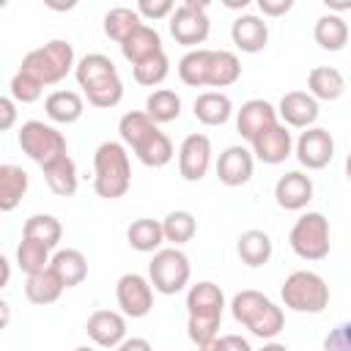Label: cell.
I'll use <instances>...</instances> for the list:
<instances>
[{"instance_id":"3","label":"cell","mask_w":351,"mask_h":351,"mask_svg":"<svg viewBox=\"0 0 351 351\" xmlns=\"http://www.w3.org/2000/svg\"><path fill=\"white\" fill-rule=\"evenodd\" d=\"M19 69L36 77L41 85H58L69 71H74V47L63 38H52L44 47L30 49Z\"/></svg>"},{"instance_id":"38","label":"cell","mask_w":351,"mask_h":351,"mask_svg":"<svg viewBox=\"0 0 351 351\" xmlns=\"http://www.w3.org/2000/svg\"><path fill=\"white\" fill-rule=\"evenodd\" d=\"M143 25V19L137 16V11L134 8H126V5H118V8H110L107 14H104V33H107V38H112V41H123V38H129L137 27Z\"/></svg>"},{"instance_id":"18","label":"cell","mask_w":351,"mask_h":351,"mask_svg":"<svg viewBox=\"0 0 351 351\" xmlns=\"http://www.w3.org/2000/svg\"><path fill=\"white\" fill-rule=\"evenodd\" d=\"M230 38H233V44L241 49V52H261V49H266V44H269V27H266V22L261 19V16H255V14H241L233 25H230Z\"/></svg>"},{"instance_id":"41","label":"cell","mask_w":351,"mask_h":351,"mask_svg":"<svg viewBox=\"0 0 351 351\" xmlns=\"http://www.w3.org/2000/svg\"><path fill=\"white\" fill-rule=\"evenodd\" d=\"M85 99H88V104H93V107H99V110L115 107V104L123 99V82H121V77L115 74V77H110V80H101V82L85 88Z\"/></svg>"},{"instance_id":"45","label":"cell","mask_w":351,"mask_h":351,"mask_svg":"<svg viewBox=\"0 0 351 351\" xmlns=\"http://www.w3.org/2000/svg\"><path fill=\"white\" fill-rule=\"evenodd\" d=\"M173 8H176V3L173 0H140L137 3V16L143 19H165V16H170L173 14Z\"/></svg>"},{"instance_id":"16","label":"cell","mask_w":351,"mask_h":351,"mask_svg":"<svg viewBox=\"0 0 351 351\" xmlns=\"http://www.w3.org/2000/svg\"><path fill=\"white\" fill-rule=\"evenodd\" d=\"M255 159L244 145H228L217 159V178L225 186H244L252 178Z\"/></svg>"},{"instance_id":"27","label":"cell","mask_w":351,"mask_h":351,"mask_svg":"<svg viewBox=\"0 0 351 351\" xmlns=\"http://www.w3.org/2000/svg\"><path fill=\"white\" fill-rule=\"evenodd\" d=\"M313 38L321 49L340 52L348 44V25L337 14H324V16H318V22L313 27Z\"/></svg>"},{"instance_id":"8","label":"cell","mask_w":351,"mask_h":351,"mask_svg":"<svg viewBox=\"0 0 351 351\" xmlns=\"http://www.w3.org/2000/svg\"><path fill=\"white\" fill-rule=\"evenodd\" d=\"M208 3L203 0H184L181 5L173 8V14L167 16L170 22V36L181 44V47H192L197 49V44H203L208 38V30H211V22H208V14H206Z\"/></svg>"},{"instance_id":"21","label":"cell","mask_w":351,"mask_h":351,"mask_svg":"<svg viewBox=\"0 0 351 351\" xmlns=\"http://www.w3.org/2000/svg\"><path fill=\"white\" fill-rule=\"evenodd\" d=\"M307 88L315 101H335L346 93V77L335 66H315L307 74Z\"/></svg>"},{"instance_id":"25","label":"cell","mask_w":351,"mask_h":351,"mask_svg":"<svg viewBox=\"0 0 351 351\" xmlns=\"http://www.w3.org/2000/svg\"><path fill=\"white\" fill-rule=\"evenodd\" d=\"M236 252L241 258V263H247L250 269H258L263 263H269L271 252H274V244H271V236L263 233V230H244L239 236V244H236Z\"/></svg>"},{"instance_id":"6","label":"cell","mask_w":351,"mask_h":351,"mask_svg":"<svg viewBox=\"0 0 351 351\" xmlns=\"http://www.w3.org/2000/svg\"><path fill=\"white\" fill-rule=\"evenodd\" d=\"M189 274H192L189 258L178 247L156 250L151 263H148V282H151L154 291H159L165 296H173L178 291H184L186 282H189Z\"/></svg>"},{"instance_id":"47","label":"cell","mask_w":351,"mask_h":351,"mask_svg":"<svg viewBox=\"0 0 351 351\" xmlns=\"http://www.w3.org/2000/svg\"><path fill=\"white\" fill-rule=\"evenodd\" d=\"M263 16H285L293 8V0H258Z\"/></svg>"},{"instance_id":"26","label":"cell","mask_w":351,"mask_h":351,"mask_svg":"<svg viewBox=\"0 0 351 351\" xmlns=\"http://www.w3.org/2000/svg\"><path fill=\"white\" fill-rule=\"evenodd\" d=\"M27 173L19 165H0V211H14L27 192Z\"/></svg>"},{"instance_id":"56","label":"cell","mask_w":351,"mask_h":351,"mask_svg":"<svg viewBox=\"0 0 351 351\" xmlns=\"http://www.w3.org/2000/svg\"><path fill=\"white\" fill-rule=\"evenodd\" d=\"M329 8H337V11H346V8H351V3H326Z\"/></svg>"},{"instance_id":"44","label":"cell","mask_w":351,"mask_h":351,"mask_svg":"<svg viewBox=\"0 0 351 351\" xmlns=\"http://www.w3.org/2000/svg\"><path fill=\"white\" fill-rule=\"evenodd\" d=\"M41 93H44V85H41L36 77H30L27 71L19 69V71L11 77V96H14L16 101H22V104H33V101L41 99Z\"/></svg>"},{"instance_id":"30","label":"cell","mask_w":351,"mask_h":351,"mask_svg":"<svg viewBox=\"0 0 351 351\" xmlns=\"http://www.w3.org/2000/svg\"><path fill=\"white\" fill-rule=\"evenodd\" d=\"M126 241L132 250L137 252H156L165 241L162 236V222L151 219V217H140L126 228Z\"/></svg>"},{"instance_id":"5","label":"cell","mask_w":351,"mask_h":351,"mask_svg":"<svg viewBox=\"0 0 351 351\" xmlns=\"http://www.w3.org/2000/svg\"><path fill=\"white\" fill-rule=\"evenodd\" d=\"M288 244L291 250L302 258V261H324L329 255V219L321 211H307L302 214L291 233H288Z\"/></svg>"},{"instance_id":"4","label":"cell","mask_w":351,"mask_h":351,"mask_svg":"<svg viewBox=\"0 0 351 351\" xmlns=\"http://www.w3.org/2000/svg\"><path fill=\"white\" fill-rule=\"evenodd\" d=\"M280 296H282V304L288 310L315 315V313H324L329 304V285L321 274L299 269V271H291L285 277Z\"/></svg>"},{"instance_id":"20","label":"cell","mask_w":351,"mask_h":351,"mask_svg":"<svg viewBox=\"0 0 351 351\" xmlns=\"http://www.w3.org/2000/svg\"><path fill=\"white\" fill-rule=\"evenodd\" d=\"M49 269L58 274V280L63 282V288H74V285H82L85 277H88V261L80 250H58L52 258H49Z\"/></svg>"},{"instance_id":"34","label":"cell","mask_w":351,"mask_h":351,"mask_svg":"<svg viewBox=\"0 0 351 351\" xmlns=\"http://www.w3.org/2000/svg\"><path fill=\"white\" fill-rule=\"evenodd\" d=\"M60 236H63V225H60V219L52 217V214H33V217H27V222H25V228H22V239L38 241V244H44L47 250L58 247Z\"/></svg>"},{"instance_id":"31","label":"cell","mask_w":351,"mask_h":351,"mask_svg":"<svg viewBox=\"0 0 351 351\" xmlns=\"http://www.w3.org/2000/svg\"><path fill=\"white\" fill-rule=\"evenodd\" d=\"M222 307H225V293L211 280H203V282H197L186 291V313L189 315H195V313H222Z\"/></svg>"},{"instance_id":"12","label":"cell","mask_w":351,"mask_h":351,"mask_svg":"<svg viewBox=\"0 0 351 351\" xmlns=\"http://www.w3.org/2000/svg\"><path fill=\"white\" fill-rule=\"evenodd\" d=\"M211 167V140L200 132L186 134L178 148V173L184 181H200Z\"/></svg>"},{"instance_id":"15","label":"cell","mask_w":351,"mask_h":351,"mask_svg":"<svg viewBox=\"0 0 351 351\" xmlns=\"http://www.w3.org/2000/svg\"><path fill=\"white\" fill-rule=\"evenodd\" d=\"M88 337L101 348H115L126 340V318L115 310H96L85 321Z\"/></svg>"},{"instance_id":"1","label":"cell","mask_w":351,"mask_h":351,"mask_svg":"<svg viewBox=\"0 0 351 351\" xmlns=\"http://www.w3.org/2000/svg\"><path fill=\"white\" fill-rule=\"evenodd\" d=\"M93 189L104 200H118L132 186V165L129 154L121 143L107 140L93 154Z\"/></svg>"},{"instance_id":"19","label":"cell","mask_w":351,"mask_h":351,"mask_svg":"<svg viewBox=\"0 0 351 351\" xmlns=\"http://www.w3.org/2000/svg\"><path fill=\"white\" fill-rule=\"evenodd\" d=\"M121 52H123V58H126L132 66H137V63H143V60H148V58L165 52V49H162V36H159L151 25L143 22L129 38L121 41Z\"/></svg>"},{"instance_id":"33","label":"cell","mask_w":351,"mask_h":351,"mask_svg":"<svg viewBox=\"0 0 351 351\" xmlns=\"http://www.w3.org/2000/svg\"><path fill=\"white\" fill-rule=\"evenodd\" d=\"M208 63H211V49H206V47L189 49V52L178 60V77H181V82L189 85V88H206Z\"/></svg>"},{"instance_id":"22","label":"cell","mask_w":351,"mask_h":351,"mask_svg":"<svg viewBox=\"0 0 351 351\" xmlns=\"http://www.w3.org/2000/svg\"><path fill=\"white\" fill-rule=\"evenodd\" d=\"M230 115H233V101L219 90H206L195 99V118L206 126H222L230 121Z\"/></svg>"},{"instance_id":"36","label":"cell","mask_w":351,"mask_h":351,"mask_svg":"<svg viewBox=\"0 0 351 351\" xmlns=\"http://www.w3.org/2000/svg\"><path fill=\"white\" fill-rule=\"evenodd\" d=\"M173 143H170V137L165 134V132H151L137 148H134V156L145 165V167H165L170 159H173Z\"/></svg>"},{"instance_id":"57","label":"cell","mask_w":351,"mask_h":351,"mask_svg":"<svg viewBox=\"0 0 351 351\" xmlns=\"http://www.w3.org/2000/svg\"><path fill=\"white\" fill-rule=\"evenodd\" d=\"M74 351H96V348H90V346H77Z\"/></svg>"},{"instance_id":"42","label":"cell","mask_w":351,"mask_h":351,"mask_svg":"<svg viewBox=\"0 0 351 351\" xmlns=\"http://www.w3.org/2000/svg\"><path fill=\"white\" fill-rule=\"evenodd\" d=\"M16 263L25 274H38L49 266V250L38 241H30V239H22L19 247H16Z\"/></svg>"},{"instance_id":"28","label":"cell","mask_w":351,"mask_h":351,"mask_svg":"<svg viewBox=\"0 0 351 351\" xmlns=\"http://www.w3.org/2000/svg\"><path fill=\"white\" fill-rule=\"evenodd\" d=\"M115 74H118L115 63L107 55H101V52H90V55H85V58H80L74 63V77H77L82 90L96 85V82H101V80H110Z\"/></svg>"},{"instance_id":"53","label":"cell","mask_w":351,"mask_h":351,"mask_svg":"<svg viewBox=\"0 0 351 351\" xmlns=\"http://www.w3.org/2000/svg\"><path fill=\"white\" fill-rule=\"evenodd\" d=\"M197 351H222V340H219V337H214L211 343H206V346H200Z\"/></svg>"},{"instance_id":"9","label":"cell","mask_w":351,"mask_h":351,"mask_svg":"<svg viewBox=\"0 0 351 351\" xmlns=\"http://www.w3.org/2000/svg\"><path fill=\"white\" fill-rule=\"evenodd\" d=\"M115 299H118V307L123 310V315L145 318L154 307V288H151L148 277H143L137 271H126V274H121V280L115 285Z\"/></svg>"},{"instance_id":"10","label":"cell","mask_w":351,"mask_h":351,"mask_svg":"<svg viewBox=\"0 0 351 351\" xmlns=\"http://www.w3.org/2000/svg\"><path fill=\"white\" fill-rule=\"evenodd\" d=\"M296 159L307 170H324L335 159V137L329 134V129L321 126L304 129L296 140Z\"/></svg>"},{"instance_id":"17","label":"cell","mask_w":351,"mask_h":351,"mask_svg":"<svg viewBox=\"0 0 351 351\" xmlns=\"http://www.w3.org/2000/svg\"><path fill=\"white\" fill-rule=\"evenodd\" d=\"M277 123V110L271 101L266 99H250L241 104V110L236 112V132L244 140H252L258 132H263L266 126Z\"/></svg>"},{"instance_id":"11","label":"cell","mask_w":351,"mask_h":351,"mask_svg":"<svg viewBox=\"0 0 351 351\" xmlns=\"http://www.w3.org/2000/svg\"><path fill=\"white\" fill-rule=\"evenodd\" d=\"M250 145H252V159H261L263 165H280V162H285L288 156H291V151H293V137H291V132H288V126H282L280 121L277 123H271V126H266L263 132H258L252 140H250Z\"/></svg>"},{"instance_id":"32","label":"cell","mask_w":351,"mask_h":351,"mask_svg":"<svg viewBox=\"0 0 351 351\" xmlns=\"http://www.w3.org/2000/svg\"><path fill=\"white\" fill-rule=\"evenodd\" d=\"M241 77V63L233 52L228 49H211V63H208V88H228Z\"/></svg>"},{"instance_id":"35","label":"cell","mask_w":351,"mask_h":351,"mask_svg":"<svg viewBox=\"0 0 351 351\" xmlns=\"http://www.w3.org/2000/svg\"><path fill=\"white\" fill-rule=\"evenodd\" d=\"M156 126L159 123H170L181 115V96L170 88H159L145 99V110H143Z\"/></svg>"},{"instance_id":"7","label":"cell","mask_w":351,"mask_h":351,"mask_svg":"<svg viewBox=\"0 0 351 351\" xmlns=\"http://www.w3.org/2000/svg\"><path fill=\"white\" fill-rule=\"evenodd\" d=\"M16 140H19V148L41 167L66 154V137L44 121H25Z\"/></svg>"},{"instance_id":"43","label":"cell","mask_w":351,"mask_h":351,"mask_svg":"<svg viewBox=\"0 0 351 351\" xmlns=\"http://www.w3.org/2000/svg\"><path fill=\"white\" fill-rule=\"evenodd\" d=\"M132 74H134V80H137L140 85L154 88V85L165 82V77L170 74V60H167L165 52H159V55H154V58H148V60L132 66Z\"/></svg>"},{"instance_id":"37","label":"cell","mask_w":351,"mask_h":351,"mask_svg":"<svg viewBox=\"0 0 351 351\" xmlns=\"http://www.w3.org/2000/svg\"><path fill=\"white\" fill-rule=\"evenodd\" d=\"M159 126L145 115V112H140V110H132V112H126V115H121V121H118V134H121V145L126 148H137L151 132H156Z\"/></svg>"},{"instance_id":"39","label":"cell","mask_w":351,"mask_h":351,"mask_svg":"<svg viewBox=\"0 0 351 351\" xmlns=\"http://www.w3.org/2000/svg\"><path fill=\"white\" fill-rule=\"evenodd\" d=\"M195 233H197V222L189 211H170L162 219V236H165V241H170L176 247L192 241Z\"/></svg>"},{"instance_id":"46","label":"cell","mask_w":351,"mask_h":351,"mask_svg":"<svg viewBox=\"0 0 351 351\" xmlns=\"http://www.w3.org/2000/svg\"><path fill=\"white\" fill-rule=\"evenodd\" d=\"M348 324L337 326L326 340H324V351H351V343H348Z\"/></svg>"},{"instance_id":"24","label":"cell","mask_w":351,"mask_h":351,"mask_svg":"<svg viewBox=\"0 0 351 351\" xmlns=\"http://www.w3.org/2000/svg\"><path fill=\"white\" fill-rule=\"evenodd\" d=\"M41 170H44L47 186H49L58 197H71V195L77 192V165H74V159H71L69 154L58 156L55 162L44 165Z\"/></svg>"},{"instance_id":"13","label":"cell","mask_w":351,"mask_h":351,"mask_svg":"<svg viewBox=\"0 0 351 351\" xmlns=\"http://www.w3.org/2000/svg\"><path fill=\"white\" fill-rule=\"evenodd\" d=\"M274 110H277V121L282 118V126H293V129H310L318 118V101L304 90H288Z\"/></svg>"},{"instance_id":"55","label":"cell","mask_w":351,"mask_h":351,"mask_svg":"<svg viewBox=\"0 0 351 351\" xmlns=\"http://www.w3.org/2000/svg\"><path fill=\"white\" fill-rule=\"evenodd\" d=\"M225 5H228V8H247L250 0H225Z\"/></svg>"},{"instance_id":"29","label":"cell","mask_w":351,"mask_h":351,"mask_svg":"<svg viewBox=\"0 0 351 351\" xmlns=\"http://www.w3.org/2000/svg\"><path fill=\"white\" fill-rule=\"evenodd\" d=\"M63 291H66L63 282L58 280V274L49 266L38 274H27V280H25V296L33 304H52L60 299Z\"/></svg>"},{"instance_id":"49","label":"cell","mask_w":351,"mask_h":351,"mask_svg":"<svg viewBox=\"0 0 351 351\" xmlns=\"http://www.w3.org/2000/svg\"><path fill=\"white\" fill-rule=\"evenodd\" d=\"M222 351H252V346L241 335H222Z\"/></svg>"},{"instance_id":"50","label":"cell","mask_w":351,"mask_h":351,"mask_svg":"<svg viewBox=\"0 0 351 351\" xmlns=\"http://www.w3.org/2000/svg\"><path fill=\"white\" fill-rule=\"evenodd\" d=\"M115 351H154V348L145 337H126L121 346H115Z\"/></svg>"},{"instance_id":"48","label":"cell","mask_w":351,"mask_h":351,"mask_svg":"<svg viewBox=\"0 0 351 351\" xmlns=\"http://www.w3.org/2000/svg\"><path fill=\"white\" fill-rule=\"evenodd\" d=\"M14 123H16V104L11 99L0 96V132L14 129Z\"/></svg>"},{"instance_id":"52","label":"cell","mask_w":351,"mask_h":351,"mask_svg":"<svg viewBox=\"0 0 351 351\" xmlns=\"http://www.w3.org/2000/svg\"><path fill=\"white\" fill-rule=\"evenodd\" d=\"M8 321H11V307H8V302L0 299V329H5Z\"/></svg>"},{"instance_id":"23","label":"cell","mask_w":351,"mask_h":351,"mask_svg":"<svg viewBox=\"0 0 351 351\" xmlns=\"http://www.w3.org/2000/svg\"><path fill=\"white\" fill-rule=\"evenodd\" d=\"M44 110H47L49 121L69 126V123H77V121L82 118L85 101H82V96H80L77 90H55V93L47 96Z\"/></svg>"},{"instance_id":"40","label":"cell","mask_w":351,"mask_h":351,"mask_svg":"<svg viewBox=\"0 0 351 351\" xmlns=\"http://www.w3.org/2000/svg\"><path fill=\"white\" fill-rule=\"evenodd\" d=\"M219 324H222V313H195L186 321V335L200 348L214 337H219Z\"/></svg>"},{"instance_id":"14","label":"cell","mask_w":351,"mask_h":351,"mask_svg":"<svg viewBox=\"0 0 351 351\" xmlns=\"http://www.w3.org/2000/svg\"><path fill=\"white\" fill-rule=\"evenodd\" d=\"M274 200L285 211H302L313 200V178L302 170H291L277 178L274 184Z\"/></svg>"},{"instance_id":"51","label":"cell","mask_w":351,"mask_h":351,"mask_svg":"<svg viewBox=\"0 0 351 351\" xmlns=\"http://www.w3.org/2000/svg\"><path fill=\"white\" fill-rule=\"evenodd\" d=\"M11 282V263L5 261V255H0V291Z\"/></svg>"},{"instance_id":"2","label":"cell","mask_w":351,"mask_h":351,"mask_svg":"<svg viewBox=\"0 0 351 351\" xmlns=\"http://www.w3.org/2000/svg\"><path fill=\"white\" fill-rule=\"evenodd\" d=\"M230 313H233V318L241 326H247L261 340L277 337L282 332V326H285L282 307H277L261 291H241V293H236L233 302H230Z\"/></svg>"},{"instance_id":"54","label":"cell","mask_w":351,"mask_h":351,"mask_svg":"<svg viewBox=\"0 0 351 351\" xmlns=\"http://www.w3.org/2000/svg\"><path fill=\"white\" fill-rule=\"evenodd\" d=\"M261 351H288V346H285V343H274V340H271V343H266Z\"/></svg>"}]
</instances>
